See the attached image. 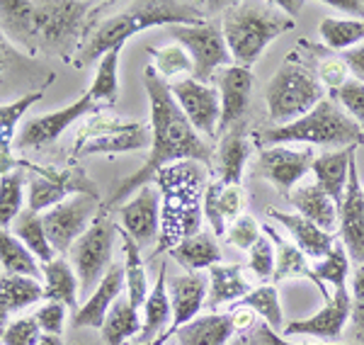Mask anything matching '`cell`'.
Segmentation results:
<instances>
[{
  "label": "cell",
  "instance_id": "obj_30",
  "mask_svg": "<svg viewBox=\"0 0 364 345\" xmlns=\"http://www.w3.org/2000/svg\"><path fill=\"white\" fill-rule=\"evenodd\" d=\"M289 202L291 207H296V214L314 221L318 229L328 233L338 231V202L331 195H326L318 185L296 187L289 195Z\"/></svg>",
  "mask_w": 364,
  "mask_h": 345
},
{
  "label": "cell",
  "instance_id": "obj_31",
  "mask_svg": "<svg viewBox=\"0 0 364 345\" xmlns=\"http://www.w3.org/2000/svg\"><path fill=\"white\" fill-rule=\"evenodd\" d=\"M44 275V299L58 302L70 312H78V275L66 258H54L42 265Z\"/></svg>",
  "mask_w": 364,
  "mask_h": 345
},
{
  "label": "cell",
  "instance_id": "obj_11",
  "mask_svg": "<svg viewBox=\"0 0 364 345\" xmlns=\"http://www.w3.org/2000/svg\"><path fill=\"white\" fill-rule=\"evenodd\" d=\"M170 34L192 58V78L197 83H211L216 71L231 66V51L216 22H199V25H175Z\"/></svg>",
  "mask_w": 364,
  "mask_h": 345
},
{
  "label": "cell",
  "instance_id": "obj_13",
  "mask_svg": "<svg viewBox=\"0 0 364 345\" xmlns=\"http://www.w3.org/2000/svg\"><path fill=\"white\" fill-rule=\"evenodd\" d=\"M170 92L199 137L202 134L209 139L216 137L221 120V102L216 87H211V83H197L195 78H180L170 83Z\"/></svg>",
  "mask_w": 364,
  "mask_h": 345
},
{
  "label": "cell",
  "instance_id": "obj_18",
  "mask_svg": "<svg viewBox=\"0 0 364 345\" xmlns=\"http://www.w3.org/2000/svg\"><path fill=\"white\" fill-rule=\"evenodd\" d=\"M352 314V294L348 287L336 290L331 302H326L314 317L296 319L284 324V331L279 333L282 338L289 336H314L321 341H340L345 331V324L350 321Z\"/></svg>",
  "mask_w": 364,
  "mask_h": 345
},
{
  "label": "cell",
  "instance_id": "obj_56",
  "mask_svg": "<svg viewBox=\"0 0 364 345\" xmlns=\"http://www.w3.org/2000/svg\"><path fill=\"white\" fill-rule=\"evenodd\" d=\"M277 5V8L282 10V13H284L287 17H291V20H296L299 17V13H301L304 10V0H296V3H291V0H279V3H274Z\"/></svg>",
  "mask_w": 364,
  "mask_h": 345
},
{
  "label": "cell",
  "instance_id": "obj_12",
  "mask_svg": "<svg viewBox=\"0 0 364 345\" xmlns=\"http://www.w3.org/2000/svg\"><path fill=\"white\" fill-rule=\"evenodd\" d=\"M100 209H102L100 197L73 195L66 202L42 212V224L54 253H70L73 243L90 229Z\"/></svg>",
  "mask_w": 364,
  "mask_h": 345
},
{
  "label": "cell",
  "instance_id": "obj_54",
  "mask_svg": "<svg viewBox=\"0 0 364 345\" xmlns=\"http://www.w3.org/2000/svg\"><path fill=\"white\" fill-rule=\"evenodd\" d=\"M257 338L262 341V345H304V343H289L287 338H282L279 333H274L267 324H262L257 329Z\"/></svg>",
  "mask_w": 364,
  "mask_h": 345
},
{
  "label": "cell",
  "instance_id": "obj_48",
  "mask_svg": "<svg viewBox=\"0 0 364 345\" xmlns=\"http://www.w3.org/2000/svg\"><path fill=\"white\" fill-rule=\"evenodd\" d=\"M39 338H42V329H39L37 319L25 317L10 321L3 336V345H37Z\"/></svg>",
  "mask_w": 364,
  "mask_h": 345
},
{
  "label": "cell",
  "instance_id": "obj_17",
  "mask_svg": "<svg viewBox=\"0 0 364 345\" xmlns=\"http://www.w3.org/2000/svg\"><path fill=\"white\" fill-rule=\"evenodd\" d=\"M207 294H209V277L204 272L173 275L168 282L173 319H170L168 331L154 345H166L170 341V336H175V331L182 329L185 324H190L192 319H197L202 307L207 304Z\"/></svg>",
  "mask_w": 364,
  "mask_h": 345
},
{
  "label": "cell",
  "instance_id": "obj_1",
  "mask_svg": "<svg viewBox=\"0 0 364 345\" xmlns=\"http://www.w3.org/2000/svg\"><path fill=\"white\" fill-rule=\"evenodd\" d=\"M105 3L87 0H0V32L27 54H56L70 61L95 27Z\"/></svg>",
  "mask_w": 364,
  "mask_h": 345
},
{
  "label": "cell",
  "instance_id": "obj_29",
  "mask_svg": "<svg viewBox=\"0 0 364 345\" xmlns=\"http://www.w3.org/2000/svg\"><path fill=\"white\" fill-rule=\"evenodd\" d=\"M168 253H170V258L185 267L187 272H202L224 262L221 245L216 241L214 233H209V231H199L195 236L185 238V241H180L173 250H168Z\"/></svg>",
  "mask_w": 364,
  "mask_h": 345
},
{
  "label": "cell",
  "instance_id": "obj_60",
  "mask_svg": "<svg viewBox=\"0 0 364 345\" xmlns=\"http://www.w3.org/2000/svg\"><path fill=\"white\" fill-rule=\"evenodd\" d=\"M228 345H248V338H245V336H238L236 341H231Z\"/></svg>",
  "mask_w": 364,
  "mask_h": 345
},
{
  "label": "cell",
  "instance_id": "obj_23",
  "mask_svg": "<svg viewBox=\"0 0 364 345\" xmlns=\"http://www.w3.org/2000/svg\"><path fill=\"white\" fill-rule=\"evenodd\" d=\"M262 233L272 241L274 245V275H272V282H284L289 277H306L311 282L316 285V290L321 292V297L326 302H331V292H328L326 285L316 277L314 267H309L306 255L296 248L294 241H287L284 236H279V231L274 226H262Z\"/></svg>",
  "mask_w": 364,
  "mask_h": 345
},
{
  "label": "cell",
  "instance_id": "obj_7",
  "mask_svg": "<svg viewBox=\"0 0 364 345\" xmlns=\"http://www.w3.org/2000/svg\"><path fill=\"white\" fill-rule=\"evenodd\" d=\"M323 100V85L299 54H291L267 83L265 102L274 127L301 120Z\"/></svg>",
  "mask_w": 364,
  "mask_h": 345
},
{
  "label": "cell",
  "instance_id": "obj_8",
  "mask_svg": "<svg viewBox=\"0 0 364 345\" xmlns=\"http://www.w3.org/2000/svg\"><path fill=\"white\" fill-rule=\"evenodd\" d=\"M151 146V134L141 122H127L107 112L90 115L78 127L70 161L85 156H119Z\"/></svg>",
  "mask_w": 364,
  "mask_h": 345
},
{
  "label": "cell",
  "instance_id": "obj_32",
  "mask_svg": "<svg viewBox=\"0 0 364 345\" xmlns=\"http://www.w3.org/2000/svg\"><path fill=\"white\" fill-rule=\"evenodd\" d=\"M252 154V142L243 132L233 129L221 137V144L216 149V163H219V180L226 185H240Z\"/></svg>",
  "mask_w": 364,
  "mask_h": 345
},
{
  "label": "cell",
  "instance_id": "obj_5",
  "mask_svg": "<svg viewBox=\"0 0 364 345\" xmlns=\"http://www.w3.org/2000/svg\"><path fill=\"white\" fill-rule=\"evenodd\" d=\"M255 142L262 149H267V146H287V144H314V146H326V149H350V146L364 144V132L333 97H323L301 120L260 132L255 137Z\"/></svg>",
  "mask_w": 364,
  "mask_h": 345
},
{
  "label": "cell",
  "instance_id": "obj_2",
  "mask_svg": "<svg viewBox=\"0 0 364 345\" xmlns=\"http://www.w3.org/2000/svg\"><path fill=\"white\" fill-rule=\"evenodd\" d=\"M144 87L146 95H149L151 134H154L151 156L136 173L129 175L117 185L114 195L102 204L105 209H114L117 204L127 202L132 197V192H139L146 185H154L156 175L163 168L173 166V163L195 161L199 166H209L211 163L209 144L187 122V117L182 115L180 105L175 102L173 92H170V83H166L154 71V66L144 68Z\"/></svg>",
  "mask_w": 364,
  "mask_h": 345
},
{
  "label": "cell",
  "instance_id": "obj_16",
  "mask_svg": "<svg viewBox=\"0 0 364 345\" xmlns=\"http://www.w3.org/2000/svg\"><path fill=\"white\" fill-rule=\"evenodd\" d=\"M119 221L139 248H149L158 243L161 236V192L156 185L141 187L132 200L119 207Z\"/></svg>",
  "mask_w": 364,
  "mask_h": 345
},
{
  "label": "cell",
  "instance_id": "obj_37",
  "mask_svg": "<svg viewBox=\"0 0 364 345\" xmlns=\"http://www.w3.org/2000/svg\"><path fill=\"white\" fill-rule=\"evenodd\" d=\"M323 44L333 51H350L364 44V17H326L318 25Z\"/></svg>",
  "mask_w": 364,
  "mask_h": 345
},
{
  "label": "cell",
  "instance_id": "obj_59",
  "mask_svg": "<svg viewBox=\"0 0 364 345\" xmlns=\"http://www.w3.org/2000/svg\"><path fill=\"white\" fill-rule=\"evenodd\" d=\"M37 345H63L61 336H51V333H42V338H39Z\"/></svg>",
  "mask_w": 364,
  "mask_h": 345
},
{
  "label": "cell",
  "instance_id": "obj_55",
  "mask_svg": "<svg viewBox=\"0 0 364 345\" xmlns=\"http://www.w3.org/2000/svg\"><path fill=\"white\" fill-rule=\"evenodd\" d=\"M328 5L336 10H345V13H350L355 17H364V5L360 0H328Z\"/></svg>",
  "mask_w": 364,
  "mask_h": 345
},
{
  "label": "cell",
  "instance_id": "obj_19",
  "mask_svg": "<svg viewBox=\"0 0 364 345\" xmlns=\"http://www.w3.org/2000/svg\"><path fill=\"white\" fill-rule=\"evenodd\" d=\"M357 156V154H355ZM350 161V178L343 202L338 207V236L348 250L350 260L364 265V190L357 175V159Z\"/></svg>",
  "mask_w": 364,
  "mask_h": 345
},
{
  "label": "cell",
  "instance_id": "obj_45",
  "mask_svg": "<svg viewBox=\"0 0 364 345\" xmlns=\"http://www.w3.org/2000/svg\"><path fill=\"white\" fill-rule=\"evenodd\" d=\"M262 236V226L257 224L255 216L250 214H240L233 224H228V231H226V241L231 245H236L238 250H248L260 241Z\"/></svg>",
  "mask_w": 364,
  "mask_h": 345
},
{
  "label": "cell",
  "instance_id": "obj_9",
  "mask_svg": "<svg viewBox=\"0 0 364 345\" xmlns=\"http://www.w3.org/2000/svg\"><path fill=\"white\" fill-rule=\"evenodd\" d=\"M117 236H119V226L112 221L109 209L102 207L90 229L73 243L68 258L75 275H78V285L83 292L92 294V287H97L100 280L112 267V248Z\"/></svg>",
  "mask_w": 364,
  "mask_h": 345
},
{
  "label": "cell",
  "instance_id": "obj_27",
  "mask_svg": "<svg viewBox=\"0 0 364 345\" xmlns=\"http://www.w3.org/2000/svg\"><path fill=\"white\" fill-rule=\"evenodd\" d=\"M355 154H357V146L328 151V154H323V156H316L314 166H311V173H314V178H316V185H318L326 195H331L333 200L338 202V207H340V202H343L345 187H348L350 161Z\"/></svg>",
  "mask_w": 364,
  "mask_h": 345
},
{
  "label": "cell",
  "instance_id": "obj_24",
  "mask_svg": "<svg viewBox=\"0 0 364 345\" xmlns=\"http://www.w3.org/2000/svg\"><path fill=\"white\" fill-rule=\"evenodd\" d=\"M170 319H173V307L168 297V262L158 267L156 285L149 292V299L144 304V319H141V333L136 343L129 345H154L163 333L168 331Z\"/></svg>",
  "mask_w": 364,
  "mask_h": 345
},
{
  "label": "cell",
  "instance_id": "obj_34",
  "mask_svg": "<svg viewBox=\"0 0 364 345\" xmlns=\"http://www.w3.org/2000/svg\"><path fill=\"white\" fill-rule=\"evenodd\" d=\"M119 238H122V250H124V262L122 265H124V280H127V299L132 302L134 309H144L151 292L144 255H141L136 241L124 229H119Z\"/></svg>",
  "mask_w": 364,
  "mask_h": 345
},
{
  "label": "cell",
  "instance_id": "obj_46",
  "mask_svg": "<svg viewBox=\"0 0 364 345\" xmlns=\"http://www.w3.org/2000/svg\"><path fill=\"white\" fill-rule=\"evenodd\" d=\"M248 270L255 275L260 282H267L274 275V245L272 241L262 233L260 241L250 248L248 253Z\"/></svg>",
  "mask_w": 364,
  "mask_h": 345
},
{
  "label": "cell",
  "instance_id": "obj_43",
  "mask_svg": "<svg viewBox=\"0 0 364 345\" xmlns=\"http://www.w3.org/2000/svg\"><path fill=\"white\" fill-rule=\"evenodd\" d=\"M151 61H154V71L168 83V78H178V75H187L192 78V58L182 49L180 44H168L161 49H149Z\"/></svg>",
  "mask_w": 364,
  "mask_h": 345
},
{
  "label": "cell",
  "instance_id": "obj_3",
  "mask_svg": "<svg viewBox=\"0 0 364 345\" xmlns=\"http://www.w3.org/2000/svg\"><path fill=\"white\" fill-rule=\"evenodd\" d=\"M204 22V13L195 3H178V0H146L134 3L127 10L117 13L107 20L97 22L87 39L80 46L78 56L73 58L75 68L100 61L107 51L119 49L134 34L149 27H175V25H199Z\"/></svg>",
  "mask_w": 364,
  "mask_h": 345
},
{
  "label": "cell",
  "instance_id": "obj_28",
  "mask_svg": "<svg viewBox=\"0 0 364 345\" xmlns=\"http://www.w3.org/2000/svg\"><path fill=\"white\" fill-rule=\"evenodd\" d=\"M231 314H204L175 331V345H228L233 341Z\"/></svg>",
  "mask_w": 364,
  "mask_h": 345
},
{
  "label": "cell",
  "instance_id": "obj_26",
  "mask_svg": "<svg viewBox=\"0 0 364 345\" xmlns=\"http://www.w3.org/2000/svg\"><path fill=\"white\" fill-rule=\"evenodd\" d=\"M269 216H272L279 226H284V229L289 231L291 241H294V245L306 258H318V260L326 258L333 245H336V236H333V233L318 229L314 221L304 219L301 214L269 209Z\"/></svg>",
  "mask_w": 364,
  "mask_h": 345
},
{
  "label": "cell",
  "instance_id": "obj_35",
  "mask_svg": "<svg viewBox=\"0 0 364 345\" xmlns=\"http://www.w3.org/2000/svg\"><path fill=\"white\" fill-rule=\"evenodd\" d=\"M0 267H3V275H25L34 280L44 277L42 262L8 229H0Z\"/></svg>",
  "mask_w": 364,
  "mask_h": 345
},
{
  "label": "cell",
  "instance_id": "obj_40",
  "mask_svg": "<svg viewBox=\"0 0 364 345\" xmlns=\"http://www.w3.org/2000/svg\"><path fill=\"white\" fill-rule=\"evenodd\" d=\"M13 233L27 245L29 253H34V258L42 262V265L56 258L54 248H51L49 238H46L42 214L32 212V209H22V214L13 221Z\"/></svg>",
  "mask_w": 364,
  "mask_h": 345
},
{
  "label": "cell",
  "instance_id": "obj_36",
  "mask_svg": "<svg viewBox=\"0 0 364 345\" xmlns=\"http://www.w3.org/2000/svg\"><path fill=\"white\" fill-rule=\"evenodd\" d=\"M119 56H122V46L107 51L97 63L95 80H92L87 95L95 100L100 110L114 107L117 100H119Z\"/></svg>",
  "mask_w": 364,
  "mask_h": 345
},
{
  "label": "cell",
  "instance_id": "obj_25",
  "mask_svg": "<svg viewBox=\"0 0 364 345\" xmlns=\"http://www.w3.org/2000/svg\"><path fill=\"white\" fill-rule=\"evenodd\" d=\"M51 83H54V75H49V78L44 80V85H39L37 90L27 92V95H22L20 100L0 105V175H5L17 168V159L13 154V144L17 139L15 137L17 124H20V120L25 117L29 107H34V105L42 100L44 90Z\"/></svg>",
  "mask_w": 364,
  "mask_h": 345
},
{
  "label": "cell",
  "instance_id": "obj_58",
  "mask_svg": "<svg viewBox=\"0 0 364 345\" xmlns=\"http://www.w3.org/2000/svg\"><path fill=\"white\" fill-rule=\"evenodd\" d=\"M10 312L8 309L0 304V345H3V336H5V329H8V324H10Z\"/></svg>",
  "mask_w": 364,
  "mask_h": 345
},
{
  "label": "cell",
  "instance_id": "obj_22",
  "mask_svg": "<svg viewBox=\"0 0 364 345\" xmlns=\"http://www.w3.org/2000/svg\"><path fill=\"white\" fill-rule=\"evenodd\" d=\"M243 207H245V192L240 190V185H226L221 180L207 183L202 212L207 216L214 236H226L228 224H233L243 214Z\"/></svg>",
  "mask_w": 364,
  "mask_h": 345
},
{
  "label": "cell",
  "instance_id": "obj_49",
  "mask_svg": "<svg viewBox=\"0 0 364 345\" xmlns=\"http://www.w3.org/2000/svg\"><path fill=\"white\" fill-rule=\"evenodd\" d=\"M316 75H318L321 85H326L328 90L336 95L340 87L350 80V68H348V63H345V58L333 56V58H323L318 63V73Z\"/></svg>",
  "mask_w": 364,
  "mask_h": 345
},
{
  "label": "cell",
  "instance_id": "obj_38",
  "mask_svg": "<svg viewBox=\"0 0 364 345\" xmlns=\"http://www.w3.org/2000/svg\"><path fill=\"white\" fill-rule=\"evenodd\" d=\"M141 326L144 324H141L139 309H134L127 297H119L114 307L109 309L100 331H102V338L107 345H124L129 338H139Z\"/></svg>",
  "mask_w": 364,
  "mask_h": 345
},
{
  "label": "cell",
  "instance_id": "obj_20",
  "mask_svg": "<svg viewBox=\"0 0 364 345\" xmlns=\"http://www.w3.org/2000/svg\"><path fill=\"white\" fill-rule=\"evenodd\" d=\"M216 90H219V102H221V120H219V132H233L236 124L245 117L250 102V90H252V71L238 63L221 68L216 75Z\"/></svg>",
  "mask_w": 364,
  "mask_h": 345
},
{
  "label": "cell",
  "instance_id": "obj_6",
  "mask_svg": "<svg viewBox=\"0 0 364 345\" xmlns=\"http://www.w3.org/2000/svg\"><path fill=\"white\" fill-rule=\"evenodd\" d=\"M289 29H294V20L274 3H236L226 10L221 22L231 58L245 68H250L262 51Z\"/></svg>",
  "mask_w": 364,
  "mask_h": 345
},
{
  "label": "cell",
  "instance_id": "obj_33",
  "mask_svg": "<svg viewBox=\"0 0 364 345\" xmlns=\"http://www.w3.org/2000/svg\"><path fill=\"white\" fill-rule=\"evenodd\" d=\"M250 292V282L240 265H214L209 267V309H219L221 304L240 302Z\"/></svg>",
  "mask_w": 364,
  "mask_h": 345
},
{
  "label": "cell",
  "instance_id": "obj_42",
  "mask_svg": "<svg viewBox=\"0 0 364 345\" xmlns=\"http://www.w3.org/2000/svg\"><path fill=\"white\" fill-rule=\"evenodd\" d=\"M238 304H240V307L252 309L257 317L265 319V324L274 333L284 331V314H282L279 294H277V287H274V285H260V287L250 290Z\"/></svg>",
  "mask_w": 364,
  "mask_h": 345
},
{
  "label": "cell",
  "instance_id": "obj_50",
  "mask_svg": "<svg viewBox=\"0 0 364 345\" xmlns=\"http://www.w3.org/2000/svg\"><path fill=\"white\" fill-rule=\"evenodd\" d=\"M352 329L355 338L364 343V265H360L352 275Z\"/></svg>",
  "mask_w": 364,
  "mask_h": 345
},
{
  "label": "cell",
  "instance_id": "obj_4",
  "mask_svg": "<svg viewBox=\"0 0 364 345\" xmlns=\"http://www.w3.org/2000/svg\"><path fill=\"white\" fill-rule=\"evenodd\" d=\"M154 185L161 192V236L151 260L202 231V202L207 190L204 166L195 161L173 163L156 175Z\"/></svg>",
  "mask_w": 364,
  "mask_h": 345
},
{
  "label": "cell",
  "instance_id": "obj_47",
  "mask_svg": "<svg viewBox=\"0 0 364 345\" xmlns=\"http://www.w3.org/2000/svg\"><path fill=\"white\" fill-rule=\"evenodd\" d=\"M336 97L340 100V105H343L345 112H348L364 132V83L352 78L336 92Z\"/></svg>",
  "mask_w": 364,
  "mask_h": 345
},
{
  "label": "cell",
  "instance_id": "obj_52",
  "mask_svg": "<svg viewBox=\"0 0 364 345\" xmlns=\"http://www.w3.org/2000/svg\"><path fill=\"white\" fill-rule=\"evenodd\" d=\"M343 58H345V63H348L350 73L355 75V80L364 83V44L357 46V49L345 51Z\"/></svg>",
  "mask_w": 364,
  "mask_h": 345
},
{
  "label": "cell",
  "instance_id": "obj_10",
  "mask_svg": "<svg viewBox=\"0 0 364 345\" xmlns=\"http://www.w3.org/2000/svg\"><path fill=\"white\" fill-rule=\"evenodd\" d=\"M20 166L27 173H32L29 178V192H27V209L42 214L46 209L56 207V204L66 202L73 195H90L100 197V190L95 180L87 178L83 168H51V166H39L32 161H20Z\"/></svg>",
  "mask_w": 364,
  "mask_h": 345
},
{
  "label": "cell",
  "instance_id": "obj_39",
  "mask_svg": "<svg viewBox=\"0 0 364 345\" xmlns=\"http://www.w3.org/2000/svg\"><path fill=\"white\" fill-rule=\"evenodd\" d=\"M44 299V285L39 280L25 277V275H0V304L13 312L32 307Z\"/></svg>",
  "mask_w": 364,
  "mask_h": 345
},
{
  "label": "cell",
  "instance_id": "obj_44",
  "mask_svg": "<svg viewBox=\"0 0 364 345\" xmlns=\"http://www.w3.org/2000/svg\"><path fill=\"white\" fill-rule=\"evenodd\" d=\"M314 272L323 285L328 282V285H333V290H343L345 280H348V275H350V255H348V250H345V245H340V243L333 245L331 253L314 265Z\"/></svg>",
  "mask_w": 364,
  "mask_h": 345
},
{
  "label": "cell",
  "instance_id": "obj_51",
  "mask_svg": "<svg viewBox=\"0 0 364 345\" xmlns=\"http://www.w3.org/2000/svg\"><path fill=\"white\" fill-rule=\"evenodd\" d=\"M34 319H37L42 333H51V336H61L63 333V324H66V307L58 302H46L44 307H39L34 312Z\"/></svg>",
  "mask_w": 364,
  "mask_h": 345
},
{
  "label": "cell",
  "instance_id": "obj_14",
  "mask_svg": "<svg viewBox=\"0 0 364 345\" xmlns=\"http://www.w3.org/2000/svg\"><path fill=\"white\" fill-rule=\"evenodd\" d=\"M95 112H102L97 107L95 100L90 95L78 97L73 105L68 107H61L51 115H42V117H34L29 120L20 132H17V139H15V149L17 151H29V149H44V146L58 142L63 132L68 129L73 122H78L80 117H90Z\"/></svg>",
  "mask_w": 364,
  "mask_h": 345
},
{
  "label": "cell",
  "instance_id": "obj_53",
  "mask_svg": "<svg viewBox=\"0 0 364 345\" xmlns=\"http://www.w3.org/2000/svg\"><path fill=\"white\" fill-rule=\"evenodd\" d=\"M231 321H233V329L236 331H248V329H252L255 326V319H257V314L252 312V309H248V307H233L231 312Z\"/></svg>",
  "mask_w": 364,
  "mask_h": 345
},
{
  "label": "cell",
  "instance_id": "obj_15",
  "mask_svg": "<svg viewBox=\"0 0 364 345\" xmlns=\"http://www.w3.org/2000/svg\"><path fill=\"white\" fill-rule=\"evenodd\" d=\"M316 156L311 149H287V146H267L260 149V159H257V171L267 183L274 185V190L279 195L289 197L291 190L296 187V183L301 178H306V173H311Z\"/></svg>",
  "mask_w": 364,
  "mask_h": 345
},
{
  "label": "cell",
  "instance_id": "obj_21",
  "mask_svg": "<svg viewBox=\"0 0 364 345\" xmlns=\"http://www.w3.org/2000/svg\"><path fill=\"white\" fill-rule=\"evenodd\" d=\"M124 290H127L124 265L112 262V267L100 280V285L92 290V294L73 314V329H102L109 309L114 307V302L119 299Z\"/></svg>",
  "mask_w": 364,
  "mask_h": 345
},
{
  "label": "cell",
  "instance_id": "obj_62",
  "mask_svg": "<svg viewBox=\"0 0 364 345\" xmlns=\"http://www.w3.org/2000/svg\"><path fill=\"white\" fill-rule=\"evenodd\" d=\"M362 190H364V187H362Z\"/></svg>",
  "mask_w": 364,
  "mask_h": 345
},
{
  "label": "cell",
  "instance_id": "obj_61",
  "mask_svg": "<svg viewBox=\"0 0 364 345\" xmlns=\"http://www.w3.org/2000/svg\"><path fill=\"white\" fill-rule=\"evenodd\" d=\"M166 345H175V343H166Z\"/></svg>",
  "mask_w": 364,
  "mask_h": 345
},
{
  "label": "cell",
  "instance_id": "obj_57",
  "mask_svg": "<svg viewBox=\"0 0 364 345\" xmlns=\"http://www.w3.org/2000/svg\"><path fill=\"white\" fill-rule=\"evenodd\" d=\"M8 56H10V49H8V42H5V34L0 32V75H3L5 66H8Z\"/></svg>",
  "mask_w": 364,
  "mask_h": 345
},
{
  "label": "cell",
  "instance_id": "obj_41",
  "mask_svg": "<svg viewBox=\"0 0 364 345\" xmlns=\"http://www.w3.org/2000/svg\"><path fill=\"white\" fill-rule=\"evenodd\" d=\"M25 202V168L17 161V168L0 175V229L13 226V221L22 214Z\"/></svg>",
  "mask_w": 364,
  "mask_h": 345
}]
</instances>
